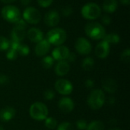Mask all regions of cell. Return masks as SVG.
<instances>
[{"mask_svg":"<svg viewBox=\"0 0 130 130\" xmlns=\"http://www.w3.org/2000/svg\"><path fill=\"white\" fill-rule=\"evenodd\" d=\"M85 32L93 40H101L106 34L105 28L98 22L88 23L85 27Z\"/></svg>","mask_w":130,"mask_h":130,"instance_id":"obj_1","label":"cell"},{"mask_svg":"<svg viewBox=\"0 0 130 130\" xmlns=\"http://www.w3.org/2000/svg\"><path fill=\"white\" fill-rule=\"evenodd\" d=\"M67 37L66 32L60 27L51 29L46 34V40L52 45L60 46L64 43Z\"/></svg>","mask_w":130,"mask_h":130,"instance_id":"obj_2","label":"cell"},{"mask_svg":"<svg viewBox=\"0 0 130 130\" xmlns=\"http://www.w3.org/2000/svg\"><path fill=\"white\" fill-rule=\"evenodd\" d=\"M105 94L102 90L95 89L89 94L87 103L92 110L101 109L105 103Z\"/></svg>","mask_w":130,"mask_h":130,"instance_id":"obj_3","label":"cell"},{"mask_svg":"<svg viewBox=\"0 0 130 130\" xmlns=\"http://www.w3.org/2000/svg\"><path fill=\"white\" fill-rule=\"evenodd\" d=\"M29 113H30V117L34 120L41 121L47 118L49 111H48L46 106L43 103L35 102L30 106Z\"/></svg>","mask_w":130,"mask_h":130,"instance_id":"obj_4","label":"cell"},{"mask_svg":"<svg viewBox=\"0 0 130 130\" xmlns=\"http://www.w3.org/2000/svg\"><path fill=\"white\" fill-rule=\"evenodd\" d=\"M81 13L85 19L95 20L100 17L101 14V8L97 3L89 2L82 7Z\"/></svg>","mask_w":130,"mask_h":130,"instance_id":"obj_5","label":"cell"},{"mask_svg":"<svg viewBox=\"0 0 130 130\" xmlns=\"http://www.w3.org/2000/svg\"><path fill=\"white\" fill-rule=\"evenodd\" d=\"M2 18L10 23H15L21 18V12L19 9L12 5H5L2 9Z\"/></svg>","mask_w":130,"mask_h":130,"instance_id":"obj_6","label":"cell"},{"mask_svg":"<svg viewBox=\"0 0 130 130\" xmlns=\"http://www.w3.org/2000/svg\"><path fill=\"white\" fill-rule=\"evenodd\" d=\"M23 18L28 24H37L41 20V14L37 8L27 7L23 12Z\"/></svg>","mask_w":130,"mask_h":130,"instance_id":"obj_7","label":"cell"},{"mask_svg":"<svg viewBox=\"0 0 130 130\" xmlns=\"http://www.w3.org/2000/svg\"><path fill=\"white\" fill-rule=\"evenodd\" d=\"M75 47L76 51L82 55H88L92 50V46L90 41L85 37L78 38L75 43Z\"/></svg>","mask_w":130,"mask_h":130,"instance_id":"obj_8","label":"cell"},{"mask_svg":"<svg viewBox=\"0 0 130 130\" xmlns=\"http://www.w3.org/2000/svg\"><path fill=\"white\" fill-rule=\"evenodd\" d=\"M55 88L60 94L68 95L72 93L73 87L69 81L66 79H59L55 83Z\"/></svg>","mask_w":130,"mask_h":130,"instance_id":"obj_9","label":"cell"},{"mask_svg":"<svg viewBox=\"0 0 130 130\" xmlns=\"http://www.w3.org/2000/svg\"><path fill=\"white\" fill-rule=\"evenodd\" d=\"M69 53V50L67 46L60 45L53 50V51L52 52V57L54 60L57 61L66 60Z\"/></svg>","mask_w":130,"mask_h":130,"instance_id":"obj_10","label":"cell"},{"mask_svg":"<svg viewBox=\"0 0 130 130\" xmlns=\"http://www.w3.org/2000/svg\"><path fill=\"white\" fill-rule=\"evenodd\" d=\"M60 21L59 14L55 10H50L46 13L44 16V22L45 24L51 27H56Z\"/></svg>","mask_w":130,"mask_h":130,"instance_id":"obj_11","label":"cell"},{"mask_svg":"<svg viewBox=\"0 0 130 130\" xmlns=\"http://www.w3.org/2000/svg\"><path fill=\"white\" fill-rule=\"evenodd\" d=\"M110 44L104 40L100 42L95 48V54L100 59H105L110 53Z\"/></svg>","mask_w":130,"mask_h":130,"instance_id":"obj_12","label":"cell"},{"mask_svg":"<svg viewBox=\"0 0 130 130\" xmlns=\"http://www.w3.org/2000/svg\"><path fill=\"white\" fill-rule=\"evenodd\" d=\"M50 49V43L46 39H43L40 42L37 43L35 46V53L37 56H43L48 53Z\"/></svg>","mask_w":130,"mask_h":130,"instance_id":"obj_13","label":"cell"},{"mask_svg":"<svg viewBox=\"0 0 130 130\" xmlns=\"http://www.w3.org/2000/svg\"><path fill=\"white\" fill-rule=\"evenodd\" d=\"M58 107L62 112H63L65 113H69L73 110L75 104L71 98H63L60 99V101H59Z\"/></svg>","mask_w":130,"mask_h":130,"instance_id":"obj_14","label":"cell"},{"mask_svg":"<svg viewBox=\"0 0 130 130\" xmlns=\"http://www.w3.org/2000/svg\"><path fill=\"white\" fill-rule=\"evenodd\" d=\"M27 37L34 43H38L43 39V32L37 27H32L27 31Z\"/></svg>","mask_w":130,"mask_h":130,"instance_id":"obj_15","label":"cell"},{"mask_svg":"<svg viewBox=\"0 0 130 130\" xmlns=\"http://www.w3.org/2000/svg\"><path fill=\"white\" fill-rule=\"evenodd\" d=\"M69 69H70V66L67 61L66 60L59 61V62L56 65L55 72L58 76H64L68 74Z\"/></svg>","mask_w":130,"mask_h":130,"instance_id":"obj_16","label":"cell"},{"mask_svg":"<svg viewBox=\"0 0 130 130\" xmlns=\"http://www.w3.org/2000/svg\"><path fill=\"white\" fill-rule=\"evenodd\" d=\"M15 115V110L11 107H6L0 110V120L3 122L11 120Z\"/></svg>","mask_w":130,"mask_h":130,"instance_id":"obj_17","label":"cell"},{"mask_svg":"<svg viewBox=\"0 0 130 130\" xmlns=\"http://www.w3.org/2000/svg\"><path fill=\"white\" fill-rule=\"evenodd\" d=\"M103 88L108 93L113 94L117 90V84L112 78H107L102 83Z\"/></svg>","mask_w":130,"mask_h":130,"instance_id":"obj_18","label":"cell"},{"mask_svg":"<svg viewBox=\"0 0 130 130\" xmlns=\"http://www.w3.org/2000/svg\"><path fill=\"white\" fill-rule=\"evenodd\" d=\"M118 7L117 0H104L103 3V9L107 13H113Z\"/></svg>","mask_w":130,"mask_h":130,"instance_id":"obj_19","label":"cell"},{"mask_svg":"<svg viewBox=\"0 0 130 130\" xmlns=\"http://www.w3.org/2000/svg\"><path fill=\"white\" fill-rule=\"evenodd\" d=\"M26 36V32L24 30H21L16 27H14L11 31V40L17 42H21L24 40Z\"/></svg>","mask_w":130,"mask_h":130,"instance_id":"obj_20","label":"cell"},{"mask_svg":"<svg viewBox=\"0 0 130 130\" xmlns=\"http://www.w3.org/2000/svg\"><path fill=\"white\" fill-rule=\"evenodd\" d=\"M103 40L106 41L109 44H116L118 43L120 40V36L116 33H110V34H106L105 36L103 38Z\"/></svg>","mask_w":130,"mask_h":130,"instance_id":"obj_21","label":"cell"},{"mask_svg":"<svg viewBox=\"0 0 130 130\" xmlns=\"http://www.w3.org/2000/svg\"><path fill=\"white\" fill-rule=\"evenodd\" d=\"M94 66V60L91 57H86L82 64V66L85 71H91Z\"/></svg>","mask_w":130,"mask_h":130,"instance_id":"obj_22","label":"cell"},{"mask_svg":"<svg viewBox=\"0 0 130 130\" xmlns=\"http://www.w3.org/2000/svg\"><path fill=\"white\" fill-rule=\"evenodd\" d=\"M104 125L102 122L95 120L91 123H90L88 126L86 130H104Z\"/></svg>","mask_w":130,"mask_h":130,"instance_id":"obj_23","label":"cell"},{"mask_svg":"<svg viewBox=\"0 0 130 130\" xmlns=\"http://www.w3.org/2000/svg\"><path fill=\"white\" fill-rule=\"evenodd\" d=\"M45 126L49 129H54L57 126V120L53 117H48L45 119Z\"/></svg>","mask_w":130,"mask_h":130,"instance_id":"obj_24","label":"cell"},{"mask_svg":"<svg viewBox=\"0 0 130 130\" xmlns=\"http://www.w3.org/2000/svg\"><path fill=\"white\" fill-rule=\"evenodd\" d=\"M42 66L45 68V69H50L53 66V62H54V59L52 56H46L45 57L43 58L42 59Z\"/></svg>","mask_w":130,"mask_h":130,"instance_id":"obj_25","label":"cell"},{"mask_svg":"<svg viewBox=\"0 0 130 130\" xmlns=\"http://www.w3.org/2000/svg\"><path fill=\"white\" fill-rule=\"evenodd\" d=\"M17 52H18V54H20L21 56H27L29 54L30 49H29L28 46H27L26 44L20 43L18 49H17Z\"/></svg>","mask_w":130,"mask_h":130,"instance_id":"obj_26","label":"cell"},{"mask_svg":"<svg viewBox=\"0 0 130 130\" xmlns=\"http://www.w3.org/2000/svg\"><path fill=\"white\" fill-rule=\"evenodd\" d=\"M9 48V40L3 37V36H0V50L3 51V50H7Z\"/></svg>","mask_w":130,"mask_h":130,"instance_id":"obj_27","label":"cell"},{"mask_svg":"<svg viewBox=\"0 0 130 130\" xmlns=\"http://www.w3.org/2000/svg\"><path fill=\"white\" fill-rule=\"evenodd\" d=\"M18 55V52H17L16 50L9 47V48L8 49V52H7V53H6V57H7V59H9V60H14V59H17Z\"/></svg>","mask_w":130,"mask_h":130,"instance_id":"obj_28","label":"cell"},{"mask_svg":"<svg viewBox=\"0 0 130 130\" xmlns=\"http://www.w3.org/2000/svg\"><path fill=\"white\" fill-rule=\"evenodd\" d=\"M120 59L125 63H129L130 61V50L129 49L125 50L120 56Z\"/></svg>","mask_w":130,"mask_h":130,"instance_id":"obj_29","label":"cell"},{"mask_svg":"<svg viewBox=\"0 0 130 130\" xmlns=\"http://www.w3.org/2000/svg\"><path fill=\"white\" fill-rule=\"evenodd\" d=\"M57 130H74V126L70 123L64 122L59 125Z\"/></svg>","mask_w":130,"mask_h":130,"instance_id":"obj_30","label":"cell"},{"mask_svg":"<svg viewBox=\"0 0 130 130\" xmlns=\"http://www.w3.org/2000/svg\"><path fill=\"white\" fill-rule=\"evenodd\" d=\"M16 28L21 29V30H24L27 28V22L24 20V19H19L17 22L14 23V27Z\"/></svg>","mask_w":130,"mask_h":130,"instance_id":"obj_31","label":"cell"},{"mask_svg":"<svg viewBox=\"0 0 130 130\" xmlns=\"http://www.w3.org/2000/svg\"><path fill=\"white\" fill-rule=\"evenodd\" d=\"M43 96H44V98L46 99L47 101H51V100H53L54 98L55 93L53 92V91H52L50 89H48V90L45 91Z\"/></svg>","mask_w":130,"mask_h":130,"instance_id":"obj_32","label":"cell"},{"mask_svg":"<svg viewBox=\"0 0 130 130\" xmlns=\"http://www.w3.org/2000/svg\"><path fill=\"white\" fill-rule=\"evenodd\" d=\"M73 12V9L71 6L69 5H67L66 7H64L62 9V13L64 16L66 17H68V16H70Z\"/></svg>","mask_w":130,"mask_h":130,"instance_id":"obj_33","label":"cell"},{"mask_svg":"<svg viewBox=\"0 0 130 130\" xmlns=\"http://www.w3.org/2000/svg\"><path fill=\"white\" fill-rule=\"evenodd\" d=\"M39 5L42 8H47L53 3V0H37Z\"/></svg>","mask_w":130,"mask_h":130,"instance_id":"obj_34","label":"cell"},{"mask_svg":"<svg viewBox=\"0 0 130 130\" xmlns=\"http://www.w3.org/2000/svg\"><path fill=\"white\" fill-rule=\"evenodd\" d=\"M76 126L78 127V129L82 130L86 129L87 128V126H88V123L85 120H79L77 121V123H76Z\"/></svg>","mask_w":130,"mask_h":130,"instance_id":"obj_35","label":"cell"},{"mask_svg":"<svg viewBox=\"0 0 130 130\" xmlns=\"http://www.w3.org/2000/svg\"><path fill=\"white\" fill-rule=\"evenodd\" d=\"M101 22H102L104 24H105V25H109V24H110V22H111V18H110V17L109 15L105 14V15H104V16L102 17V18H101Z\"/></svg>","mask_w":130,"mask_h":130,"instance_id":"obj_36","label":"cell"},{"mask_svg":"<svg viewBox=\"0 0 130 130\" xmlns=\"http://www.w3.org/2000/svg\"><path fill=\"white\" fill-rule=\"evenodd\" d=\"M9 82V78L6 75H0V85H5Z\"/></svg>","mask_w":130,"mask_h":130,"instance_id":"obj_37","label":"cell"},{"mask_svg":"<svg viewBox=\"0 0 130 130\" xmlns=\"http://www.w3.org/2000/svg\"><path fill=\"white\" fill-rule=\"evenodd\" d=\"M75 59H76L75 54L74 53H69V56H68V57L66 59L67 62H74Z\"/></svg>","mask_w":130,"mask_h":130,"instance_id":"obj_38","label":"cell"},{"mask_svg":"<svg viewBox=\"0 0 130 130\" xmlns=\"http://www.w3.org/2000/svg\"><path fill=\"white\" fill-rule=\"evenodd\" d=\"M85 85L88 88H91L94 85V82L91 80V79H88L85 82Z\"/></svg>","mask_w":130,"mask_h":130,"instance_id":"obj_39","label":"cell"},{"mask_svg":"<svg viewBox=\"0 0 130 130\" xmlns=\"http://www.w3.org/2000/svg\"><path fill=\"white\" fill-rule=\"evenodd\" d=\"M31 0H21V2L24 5H28L30 3Z\"/></svg>","mask_w":130,"mask_h":130,"instance_id":"obj_40","label":"cell"},{"mask_svg":"<svg viewBox=\"0 0 130 130\" xmlns=\"http://www.w3.org/2000/svg\"><path fill=\"white\" fill-rule=\"evenodd\" d=\"M120 1L123 5H129L130 4V0H120Z\"/></svg>","mask_w":130,"mask_h":130,"instance_id":"obj_41","label":"cell"},{"mask_svg":"<svg viewBox=\"0 0 130 130\" xmlns=\"http://www.w3.org/2000/svg\"><path fill=\"white\" fill-rule=\"evenodd\" d=\"M0 1L4 2V3H11V2H14L16 0H0Z\"/></svg>","mask_w":130,"mask_h":130,"instance_id":"obj_42","label":"cell"},{"mask_svg":"<svg viewBox=\"0 0 130 130\" xmlns=\"http://www.w3.org/2000/svg\"><path fill=\"white\" fill-rule=\"evenodd\" d=\"M0 130H4V129H3V127H2V126H0Z\"/></svg>","mask_w":130,"mask_h":130,"instance_id":"obj_43","label":"cell"},{"mask_svg":"<svg viewBox=\"0 0 130 130\" xmlns=\"http://www.w3.org/2000/svg\"><path fill=\"white\" fill-rule=\"evenodd\" d=\"M110 130H121V129H110Z\"/></svg>","mask_w":130,"mask_h":130,"instance_id":"obj_44","label":"cell"}]
</instances>
